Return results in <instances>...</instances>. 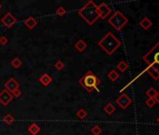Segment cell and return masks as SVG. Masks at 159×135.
Segmentation results:
<instances>
[{
	"instance_id": "6da1fadb",
	"label": "cell",
	"mask_w": 159,
	"mask_h": 135,
	"mask_svg": "<svg viewBox=\"0 0 159 135\" xmlns=\"http://www.w3.org/2000/svg\"><path fill=\"white\" fill-rule=\"evenodd\" d=\"M78 14L89 25H93L99 19L98 11H97V5L93 0H90L83 7H81L78 10Z\"/></svg>"
},
{
	"instance_id": "7a4b0ae2",
	"label": "cell",
	"mask_w": 159,
	"mask_h": 135,
	"mask_svg": "<svg viewBox=\"0 0 159 135\" xmlns=\"http://www.w3.org/2000/svg\"><path fill=\"white\" fill-rule=\"evenodd\" d=\"M99 47L103 50L108 55H111L114 54V52L122 45L121 41L116 38V36L109 32L97 42Z\"/></svg>"
},
{
	"instance_id": "3957f363",
	"label": "cell",
	"mask_w": 159,
	"mask_h": 135,
	"mask_svg": "<svg viewBox=\"0 0 159 135\" xmlns=\"http://www.w3.org/2000/svg\"><path fill=\"white\" fill-rule=\"evenodd\" d=\"M79 84L88 93H92L94 90L98 91L97 86L100 84V80L96 77L93 71L89 70L79 80Z\"/></svg>"
},
{
	"instance_id": "277c9868",
	"label": "cell",
	"mask_w": 159,
	"mask_h": 135,
	"mask_svg": "<svg viewBox=\"0 0 159 135\" xmlns=\"http://www.w3.org/2000/svg\"><path fill=\"white\" fill-rule=\"evenodd\" d=\"M142 59L149 65L148 67H150L159 75V41L142 56Z\"/></svg>"
},
{
	"instance_id": "5b68a950",
	"label": "cell",
	"mask_w": 159,
	"mask_h": 135,
	"mask_svg": "<svg viewBox=\"0 0 159 135\" xmlns=\"http://www.w3.org/2000/svg\"><path fill=\"white\" fill-rule=\"evenodd\" d=\"M108 23H109L115 30L120 31L126 25V24L128 23V19L121 11L117 10V11H115L109 18Z\"/></svg>"
},
{
	"instance_id": "8992f818",
	"label": "cell",
	"mask_w": 159,
	"mask_h": 135,
	"mask_svg": "<svg viewBox=\"0 0 159 135\" xmlns=\"http://www.w3.org/2000/svg\"><path fill=\"white\" fill-rule=\"evenodd\" d=\"M116 103L121 109H126L131 105L132 100L127 94L124 93V94H122L120 97H118L116 98Z\"/></svg>"
},
{
	"instance_id": "52a82bcc",
	"label": "cell",
	"mask_w": 159,
	"mask_h": 135,
	"mask_svg": "<svg viewBox=\"0 0 159 135\" xmlns=\"http://www.w3.org/2000/svg\"><path fill=\"white\" fill-rule=\"evenodd\" d=\"M1 23L3 24L4 27H6L7 28H11L17 23V19L11 12H8L4 15V17H2Z\"/></svg>"
},
{
	"instance_id": "ba28073f",
	"label": "cell",
	"mask_w": 159,
	"mask_h": 135,
	"mask_svg": "<svg viewBox=\"0 0 159 135\" xmlns=\"http://www.w3.org/2000/svg\"><path fill=\"white\" fill-rule=\"evenodd\" d=\"M13 96L11 95V93L8 91L7 89H3L0 92V103L3 106H8L13 100Z\"/></svg>"
},
{
	"instance_id": "9c48e42d",
	"label": "cell",
	"mask_w": 159,
	"mask_h": 135,
	"mask_svg": "<svg viewBox=\"0 0 159 135\" xmlns=\"http://www.w3.org/2000/svg\"><path fill=\"white\" fill-rule=\"evenodd\" d=\"M97 11H98L99 18L106 19L111 13V9L105 2H102L97 6Z\"/></svg>"
},
{
	"instance_id": "30bf717a",
	"label": "cell",
	"mask_w": 159,
	"mask_h": 135,
	"mask_svg": "<svg viewBox=\"0 0 159 135\" xmlns=\"http://www.w3.org/2000/svg\"><path fill=\"white\" fill-rule=\"evenodd\" d=\"M5 89H7L8 91L9 92H12L14 90H16L19 88V83L14 79V78H11V79H9L6 83H5Z\"/></svg>"
},
{
	"instance_id": "8fae6325",
	"label": "cell",
	"mask_w": 159,
	"mask_h": 135,
	"mask_svg": "<svg viewBox=\"0 0 159 135\" xmlns=\"http://www.w3.org/2000/svg\"><path fill=\"white\" fill-rule=\"evenodd\" d=\"M24 25H25V27H26L28 29L32 30V29H34V28L38 25V21L36 20V18L30 16V17H28L27 19H25V20L24 21Z\"/></svg>"
},
{
	"instance_id": "7c38bea8",
	"label": "cell",
	"mask_w": 159,
	"mask_h": 135,
	"mask_svg": "<svg viewBox=\"0 0 159 135\" xmlns=\"http://www.w3.org/2000/svg\"><path fill=\"white\" fill-rule=\"evenodd\" d=\"M39 83H41L42 85L48 86L51 84V83H52L53 78L51 77L48 73H44V74H42L41 76L39 78Z\"/></svg>"
},
{
	"instance_id": "4fadbf2b",
	"label": "cell",
	"mask_w": 159,
	"mask_h": 135,
	"mask_svg": "<svg viewBox=\"0 0 159 135\" xmlns=\"http://www.w3.org/2000/svg\"><path fill=\"white\" fill-rule=\"evenodd\" d=\"M87 43L85 42V40H83V39H79L77 42L75 43V45H74V47H75V49L78 51V52H80V53H83V52L87 48Z\"/></svg>"
},
{
	"instance_id": "5bb4252c",
	"label": "cell",
	"mask_w": 159,
	"mask_h": 135,
	"mask_svg": "<svg viewBox=\"0 0 159 135\" xmlns=\"http://www.w3.org/2000/svg\"><path fill=\"white\" fill-rule=\"evenodd\" d=\"M140 27H142L144 30H148L153 25V22L148 17H144L140 22Z\"/></svg>"
},
{
	"instance_id": "9a60e30c",
	"label": "cell",
	"mask_w": 159,
	"mask_h": 135,
	"mask_svg": "<svg viewBox=\"0 0 159 135\" xmlns=\"http://www.w3.org/2000/svg\"><path fill=\"white\" fill-rule=\"evenodd\" d=\"M28 132L31 135H37L40 132V127L37 123H32L31 125L28 127Z\"/></svg>"
},
{
	"instance_id": "2e32d148",
	"label": "cell",
	"mask_w": 159,
	"mask_h": 135,
	"mask_svg": "<svg viewBox=\"0 0 159 135\" xmlns=\"http://www.w3.org/2000/svg\"><path fill=\"white\" fill-rule=\"evenodd\" d=\"M103 110L108 116H111L112 113L115 112V106L112 104L111 102H109V103H107V104L105 105Z\"/></svg>"
},
{
	"instance_id": "e0dca14e",
	"label": "cell",
	"mask_w": 159,
	"mask_h": 135,
	"mask_svg": "<svg viewBox=\"0 0 159 135\" xmlns=\"http://www.w3.org/2000/svg\"><path fill=\"white\" fill-rule=\"evenodd\" d=\"M119 77H120V74L118 73L117 70H111L109 73H108V78H109L111 82L117 81L118 79H119Z\"/></svg>"
},
{
	"instance_id": "ac0fdd59",
	"label": "cell",
	"mask_w": 159,
	"mask_h": 135,
	"mask_svg": "<svg viewBox=\"0 0 159 135\" xmlns=\"http://www.w3.org/2000/svg\"><path fill=\"white\" fill-rule=\"evenodd\" d=\"M127 69H128V64L124 60L120 61L119 63L117 64V70L121 72H125L127 70Z\"/></svg>"
},
{
	"instance_id": "d6986e66",
	"label": "cell",
	"mask_w": 159,
	"mask_h": 135,
	"mask_svg": "<svg viewBox=\"0 0 159 135\" xmlns=\"http://www.w3.org/2000/svg\"><path fill=\"white\" fill-rule=\"evenodd\" d=\"M76 116L81 119V120H83V119H85L88 116V113H87V111L84 110V109H80V110L76 112Z\"/></svg>"
},
{
	"instance_id": "ffe728a7",
	"label": "cell",
	"mask_w": 159,
	"mask_h": 135,
	"mask_svg": "<svg viewBox=\"0 0 159 135\" xmlns=\"http://www.w3.org/2000/svg\"><path fill=\"white\" fill-rule=\"evenodd\" d=\"M14 117L11 113H7L6 116L3 117V122L6 124V125H11V124L14 122Z\"/></svg>"
},
{
	"instance_id": "44dd1931",
	"label": "cell",
	"mask_w": 159,
	"mask_h": 135,
	"mask_svg": "<svg viewBox=\"0 0 159 135\" xmlns=\"http://www.w3.org/2000/svg\"><path fill=\"white\" fill-rule=\"evenodd\" d=\"M157 93H158V91H156V89L155 87H150L146 91V96L148 98H155Z\"/></svg>"
},
{
	"instance_id": "7402d4cb",
	"label": "cell",
	"mask_w": 159,
	"mask_h": 135,
	"mask_svg": "<svg viewBox=\"0 0 159 135\" xmlns=\"http://www.w3.org/2000/svg\"><path fill=\"white\" fill-rule=\"evenodd\" d=\"M11 66L14 68V69H19V68L23 65V62H22L21 59L18 57V56H16V57H14L11 60Z\"/></svg>"
},
{
	"instance_id": "603a6c76",
	"label": "cell",
	"mask_w": 159,
	"mask_h": 135,
	"mask_svg": "<svg viewBox=\"0 0 159 135\" xmlns=\"http://www.w3.org/2000/svg\"><path fill=\"white\" fill-rule=\"evenodd\" d=\"M91 133L93 135H100L102 133V129L98 125H95L91 129Z\"/></svg>"
},
{
	"instance_id": "cb8c5ba5",
	"label": "cell",
	"mask_w": 159,
	"mask_h": 135,
	"mask_svg": "<svg viewBox=\"0 0 159 135\" xmlns=\"http://www.w3.org/2000/svg\"><path fill=\"white\" fill-rule=\"evenodd\" d=\"M55 14L58 15V16H65V15L66 14V9L64 8V7H58L57 9L55 10Z\"/></svg>"
},
{
	"instance_id": "d4e9b609",
	"label": "cell",
	"mask_w": 159,
	"mask_h": 135,
	"mask_svg": "<svg viewBox=\"0 0 159 135\" xmlns=\"http://www.w3.org/2000/svg\"><path fill=\"white\" fill-rule=\"evenodd\" d=\"M54 68H55V69L57 70H59V71L62 70L64 68H65L64 62H62L61 60H57V61H56L55 63H54Z\"/></svg>"
},
{
	"instance_id": "484cf974",
	"label": "cell",
	"mask_w": 159,
	"mask_h": 135,
	"mask_svg": "<svg viewBox=\"0 0 159 135\" xmlns=\"http://www.w3.org/2000/svg\"><path fill=\"white\" fill-rule=\"evenodd\" d=\"M145 103H146V105H147L148 107L152 108V107H153V106L156 104V101H155V98H147V100H146Z\"/></svg>"
},
{
	"instance_id": "4316f807",
	"label": "cell",
	"mask_w": 159,
	"mask_h": 135,
	"mask_svg": "<svg viewBox=\"0 0 159 135\" xmlns=\"http://www.w3.org/2000/svg\"><path fill=\"white\" fill-rule=\"evenodd\" d=\"M11 95L13 96V98H19V97H21L22 96V91L19 89H16V90H14L11 92Z\"/></svg>"
},
{
	"instance_id": "83f0119b",
	"label": "cell",
	"mask_w": 159,
	"mask_h": 135,
	"mask_svg": "<svg viewBox=\"0 0 159 135\" xmlns=\"http://www.w3.org/2000/svg\"><path fill=\"white\" fill-rule=\"evenodd\" d=\"M8 42H9V39H8L7 37H5V36L0 37V44H1V45H6Z\"/></svg>"
},
{
	"instance_id": "f1b7e54d",
	"label": "cell",
	"mask_w": 159,
	"mask_h": 135,
	"mask_svg": "<svg viewBox=\"0 0 159 135\" xmlns=\"http://www.w3.org/2000/svg\"><path fill=\"white\" fill-rule=\"evenodd\" d=\"M155 100L156 103H158V104H159V92L157 93V95H156V97H155Z\"/></svg>"
},
{
	"instance_id": "f546056e",
	"label": "cell",
	"mask_w": 159,
	"mask_h": 135,
	"mask_svg": "<svg viewBox=\"0 0 159 135\" xmlns=\"http://www.w3.org/2000/svg\"><path fill=\"white\" fill-rule=\"evenodd\" d=\"M155 121H156V122H157V123L159 124V116H158V117H157V118L155 119Z\"/></svg>"
},
{
	"instance_id": "4dcf8cb0",
	"label": "cell",
	"mask_w": 159,
	"mask_h": 135,
	"mask_svg": "<svg viewBox=\"0 0 159 135\" xmlns=\"http://www.w3.org/2000/svg\"><path fill=\"white\" fill-rule=\"evenodd\" d=\"M1 8H2V6H1V4H0V9H1Z\"/></svg>"
}]
</instances>
